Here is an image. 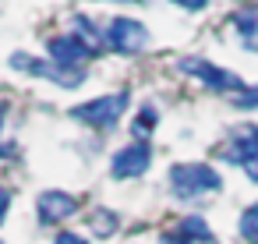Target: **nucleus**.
Listing matches in <instances>:
<instances>
[{
  "label": "nucleus",
  "instance_id": "obj_9",
  "mask_svg": "<svg viewBox=\"0 0 258 244\" xmlns=\"http://www.w3.org/2000/svg\"><path fill=\"white\" fill-rule=\"evenodd\" d=\"M159 244H219V240L212 237V230L205 226L202 216H187V219H180L173 230H166V233L159 237Z\"/></svg>",
  "mask_w": 258,
  "mask_h": 244
},
{
  "label": "nucleus",
  "instance_id": "obj_7",
  "mask_svg": "<svg viewBox=\"0 0 258 244\" xmlns=\"http://www.w3.org/2000/svg\"><path fill=\"white\" fill-rule=\"evenodd\" d=\"M223 159L244 166V173L258 184V128H247V131H237L233 142L223 149Z\"/></svg>",
  "mask_w": 258,
  "mask_h": 244
},
{
  "label": "nucleus",
  "instance_id": "obj_16",
  "mask_svg": "<svg viewBox=\"0 0 258 244\" xmlns=\"http://www.w3.org/2000/svg\"><path fill=\"white\" fill-rule=\"evenodd\" d=\"M170 4H177V8H184V11H205L209 0H170Z\"/></svg>",
  "mask_w": 258,
  "mask_h": 244
},
{
  "label": "nucleus",
  "instance_id": "obj_17",
  "mask_svg": "<svg viewBox=\"0 0 258 244\" xmlns=\"http://www.w3.org/2000/svg\"><path fill=\"white\" fill-rule=\"evenodd\" d=\"M53 244H89V240H85V237H78V233H68V230H64V233H57V240H53Z\"/></svg>",
  "mask_w": 258,
  "mask_h": 244
},
{
  "label": "nucleus",
  "instance_id": "obj_20",
  "mask_svg": "<svg viewBox=\"0 0 258 244\" xmlns=\"http://www.w3.org/2000/svg\"><path fill=\"white\" fill-rule=\"evenodd\" d=\"M127 4H135V0H127Z\"/></svg>",
  "mask_w": 258,
  "mask_h": 244
},
{
  "label": "nucleus",
  "instance_id": "obj_5",
  "mask_svg": "<svg viewBox=\"0 0 258 244\" xmlns=\"http://www.w3.org/2000/svg\"><path fill=\"white\" fill-rule=\"evenodd\" d=\"M11 68H18V71H29V75H36V78H50V82H57V85H64V89H78L82 82H85V71L82 68H60V64H46V60H36V57H29V53H15L11 57Z\"/></svg>",
  "mask_w": 258,
  "mask_h": 244
},
{
  "label": "nucleus",
  "instance_id": "obj_14",
  "mask_svg": "<svg viewBox=\"0 0 258 244\" xmlns=\"http://www.w3.org/2000/svg\"><path fill=\"white\" fill-rule=\"evenodd\" d=\"M92 230L103 233V237L113 233V230H117V216H113V212H96V216H92Z\"/></svg>",
  "mask_w": 258,
  "mask_h": 244
},
{
  "label": "nucleus",
  "instance_id": "obj_6",
  "mask_svg": "<svg viewBox=\"0 0 258 244\" xmlns=\"http://www.w3.org/2000/svg\"><path fill=\"white\" fill-rule=\"evenodd\" d=\"M46 53L60 68H82L96 53V46H89L85 36H53V39H46Z\"/></svg>",
  "mask_w": 258,
  "mask_h": 244
},
{
  "label": "nucleus",
  "instance_id": "obj_22",
  "mask_svg": "<svg viewBox=\"0 0 258 244\" xmlns=\"http://www.w3.org/2000/svg\"><path fill=\"white\" fill-rule=\"evenodd\" d=\"M254 128H258V124H254Z\"/></svg>",
  "mask_w": 258,
  "mask_h": 244
},
{
  "label": "nucleus",
  "instance_id": "obj_15",
  "mask_svg": "<svg viewBox=\"0 0 258 244\" xmlns=\"http://www.w3.org/2000/svg\"><path fill=\"white\" fill-rule=\"evenodd\" d=\"M233 103H237V106H247V110H251V106H258V85H254V89H244Z\"/></svg>",
  "mask_w": 258,
  "mask_h": 244
},
{
  "label": "nucleus",
  "instance_id": "obj_12",
  "mask_svg": "<svg viewBox=\"0 0 258 244\" xmlns=\"http://www.w3.org/2000/svg\"><path fill=\"white\" fill-rule=\"evenodd\" d=\"M240 237L247 244H258V205L244 209V216H240Z\"/></svg>",
  "mask_w": 258,
  "mask_h": 244
},
{
  "label": "nucleus",
  "instance_id": "obj_13",
  "mask_svg": "<svg viewBox=\"0 0 258 244\" xmlns=\"http://www.w3.org/2000/svg\"><path fill=\"white\" fill-rule=\"evenodd\" d=\"M138 135H149L152 128H156V106H142V113L135 117V124H131Z\"/></svg>",
  "mask_w": 258,
  "mask_h": 244
},
{
  "label": "nucleus",
  "instance_id": "obj_8",
  "mask_svg": "<svg viewBox=\"0 0 258 244\" xmlns=\"http://www.w3.org/2000/svg\"><path fill=\"white\" fill-rule=\"evenodd\" d=\"M149 163H152V149H149L145 142H131V145H124V149L113 156L110 173H113L117 180H131V177H142V173L149 170Z\"/></svg>",
  "mask_w": 258,
  "mask_h": 244
},
{
  "label": "nucleus",
  "instance_id": "obj_4",
  "mask_svg": "<svg viewBox=\"0 0 258 244\" xmlns=\"http://www.w3.org/2000/svg\"><path fill=\"white\" fill-rule=\"evenodd\" d=\"M177 68H180L184 75H195L198 82H205L212 92H244V89H247L237 75H230V71H223V68H216V64L202 60V57H180Z\"/></svg>",
  "mask_w": 258,
  "mask_h": 244
},
{
  "label": "nucleus",
  "instance_id": "obj_21",
  "mask_svg": "<svg viewBox=\"0 0 258 244\" xmlns=\"http://www.w3.org/2000/svg\"><path fill=\"white\" fill-rule=\"evenodd\" d=\"M0 244H4V240H0Z\"/></svg>",
  "mask_w": 258,
  "mask_h": 244
},
{
  "label": "nucleus",
  "instance_id": "obj_10",
  "mask_svg": "<svg viewBox=\"0 0 258 244\" xmlns=\"http://www.w3.org/2000/svg\"><path fill=\"white\" fill-rule=\"evenodd\" d=\"M36 209H39L43 223H64V219H71L78 212V198L68 195V191H43Z\"/></svg>",
  "mask_w": 258,
  "mask_h": 244
},
{
  "label": "nucleus",
  "instance_id": "obj_11",
  "mask_svg": "<svg viewBox=\"0 0 258 244\" xmlns=\"http://www.w3.org/2000/svg\"><path fill=\"white\" fill-rule=\"evenodd\" d=\"M233 29L240 32L244 46L258 53V4H254V8H244V11H237V15H233Z\"/></svg>",
  "mask_w": 258,
  "mask_h": 244
},
{
  "label": "nucleus",
  "instance_id": "obj_18",
  "mask_svg": "<svg viewBox=\"0 0 258 244\" xmlns=\"http://www.w3.org/2000/svg\"><path fill=\"white\" fill-rule=\"evenodd\" d=\"M8 205H11V191L0 188V223H4V216H8Z\"/></svg>",
  "mask_w": 258,
  "mask_h": 244
},
{
  "label": "nucleus",
  "instance_id": "obj_19",
  "mask_svg": "<svg viewBox=\"0 0 258 244\" xmlns=\"http://www.w3.org/2000/svg\"><path fill=\"white\" fill-rule=\"evenodd\" d=\"M4 110H8V106H4V103H0V120H4Z\"/></svg>",
  "mask_w": 258,
  "mask_h": 244
},
{
  "label": "nucleus",
  "instance_id": "obj_1",
  "mask_svg": "<svg viewBox=\"0 0 258 244\" xmlns=\"http://www.w3.org/2000/svg\"><path fill=\"white\" fill-rule=\"evenodd\" d=\"M170 188L177 198L184 202H195L202 195H216L223 188V177L209 166V163H177L170 170Z\"/></svg>",
  "mask_w": 258,
  "mask_h": 244
},
{
  "label": "nucleus",
  "instance_id": "obj_2",
  "mask_svg": "<svg viewBox=\"0 0 258 244\" xmlns=\"http://www.w3.org/2000/svg\"><path fill=\"white\" fill-rule=\"evenodd\" d=\"M127 92H110V96H99V99H89L82 106H71V117L78 124H89V128H113L124 110H127Z\"/></svg>",
  "mask_w": 258,
  "mask_h": 244
},
{
  "label": "nucleus",
  "instance_id": "obj_3",
  "mask_svg": "<svg viewBox=\"0 0 258 244\" xmlns=\"http://www.w3.org/2000/svg\"><path fill=\"white\" fill-rule=\"evenodd\" d=\"M103 39H106L110 50H117L124 57H135V53H142L149 46V29L142 22H135V18H113L106 25V36Z\"/></svg>",
  "mask_w": 258,
  "mask_h": 244
}]
</instances>
